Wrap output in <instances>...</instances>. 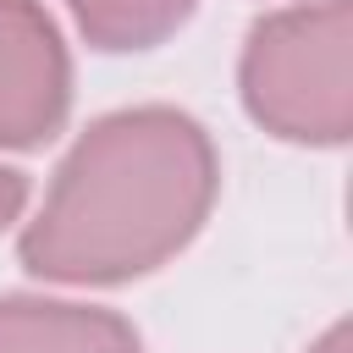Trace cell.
<instances>
[{
  "mask_svg": "<svg viewBox=\"0 0 353 353\" xmlns=\"http://www.w3.org/2000/svg\"><path fill=\"white\" fill-rule=\"evenodd\" d=\"M215 193L221 154L204 121L176 105H127L77 132L17 259L39 281L121 287L171 265L204 232Z\"/></svg>",
  "mask_w": 353,
  "mask_h": 353,
  "instance_id": "6da1fadb",
  "label": "cell"
},
{
  "mask_svg": "<svg viewBox=\"0 0 353 353\" xmlns=\"http://www.w3.org/2000/svg\"><path fill=\"white\" fill-rule=\"evenodd\" d=\"M72 110V50L44 0H0V149H44Z\"/></svg>",
  "mask_w": 353,
  "mask_h": 353,
  "instance_id": "3957f363",
  "label": "cell"
},
{
  "mask_svg": "<svg viewBox=\"0 0 353 353\" xmlns=\"http://www.w3.org/2000/svg\"><path fill=\"white\" fill-rule=\"evenodd\" d=\"M237 94L270 138L342 149L353 132V0H292L265 11L243 39Z\"/></svg>",
  "mask_w": 353,
  "mask_h": 353,
  "instance_id": "7a4b0ae2",
  "label": "cell"
},
{
  "mask_svg": "<svg viewBox=\"0 0 353 353\" xmlns=\"http://www.w3.org/2000/svg\"><path fill=\"white\" fill-rule=\"evenodd\" d=\"M303 353H353V325L347 320H336V325H325Z\"/></svg>",
  "mask_w": 353,
  "mask_h": 353,
  "instance_id": "52a82bcc",
  "label": "cell"
},
{
  "mask_svg": "<svg viewBox=\"0 0 353 353\" xmlns=\"http://www.w3.org/2000/svg\"><path fill=\"white\" fill-rule=\"evenodd\" d=\"M0 353H143V342L116 309L44 292H6Z\"/></svg>",
  "mask_w": 353,
  "mask_h": 353,
  "instance_id": "277c9868",
  "label": "cell"
},
{
  "mask_svg": "<svg viewBox=\"0 0 353 353\" xmlns=\"http://www.w3.org/2000/svg\"><path fill=\"white\" fill-rule=\"evenodd\" d=\"M77 33L105 50V55H127V50H154L165 44L193 11L199 0H66Z\"/></svg>",
  "mask_w": 353,
  "mask_h": 353,
  "instance_id": "5b68a950",
  "label": "cell"
},
{
  "mask_svg": "<svg viewBox=\"0 0 353 353\" xmlns=\"http://www.w3.org/2000/svg\"><path fill=\"white\" fill-rule=\"evenodd\" d=\"M22 210H28V176L17 165H0V232L17 226Z\"/></svg>",
  "mask_w": 353,
  "mask_h": 353,
  "instance_id": "8992f818",
  "label": "cell"
}]
</instances>
